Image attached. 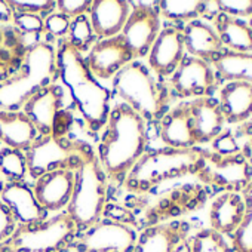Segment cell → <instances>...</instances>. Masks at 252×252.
<instances>
[{"instance_id": "obj_1", "label": "cell", "mask_w": 252, "mask_h": 252, "mask_svg": "<svg viewBox=\"0 0 252 252\" xmlns=\"http://www.w3.org/2000/svg\"><path fill=\"white\" fill-rule=\"evenodd\" d=\"M149 143L146 120L126 104H116L107 117L98 146V160L105 177L123 183L146 153Z\"/></svg>"}, {"instance_id": "obj_2", "label": "cell", "mask_w": 252, "mask_h": 252, "mask_svg": "<svg viewBox=\"0 0 252 252\" xmlns=\"http://www.w3.org/2000/svg\"><path fill=\"white\" fill-rule=\"evenodd\" d=\"M58 77L68 88L89 134L104 129L110 113V91L96 82L80 52L63 40L57 51Z\"/></svg>"}, {"instance_id": "obj_3", "label": "cell", "mask_w": 252, "mask_h": 252, "mask_svg": "<svg viewBox=\"0 0 252 252\" xmlns=\"http://www.w3.org/2000/svg\"><path fill=\"white\" fill-rule=\"evenodd\" d=\"M205 150L159 149L146 152L125 178V187L132 193H147L156 186L190 174H197Z\"/></svg>"}, {"instance_id": "obj_4", "label": "cell", "mask_w": 252, "mask_h": 252, "mask_svg": "<svg viewBox=\"0 0 252 252\" xmlns=\"http://www.w3.org/2000/svg\"><path fill=\"white\" fill-rule=\"evenodd\" d=\"M58 79L57 51L49 43L34 45L21 68L0 83V110L21 111L24 104L39 91Z\"/></svg>"}, {"instance_id": "obj_5", "label": "cell", "mask_w": 252, "mask_h": 252, "mask_svg": "<svg viewBox=\"0 0 252 252\" xmlns=\"http://www.w3.org/2000/svg\"><path fill=\"white\" fill-rule=\"evenodd\" d=\"M113 89L123 104L132 108L146 122L160 120L168 113L169 92L141 61L125 65L113 77Z\"/></svg>"}, {"instance_id": "obj_6", "label": "cell", "mask_w": 252, "mask_h": 252, "mask_svg": "<svg viewBox=\"0 0 252 252\" xmlns=\"http://www.w3.org/2000/svg\"><path fill=\"white\" fill-rule=\"evenodd\" d=\"M74 175V190L67 214L74 221L77 231H83L101 220L107 200V177L92 149Z\"/></svg>"}, {"instance_id": "obj_7", "label": "cell", "mask_w": 252, "mask_h": 252, "mask_svg": "<svg viewBox=\"0 0 252 252\" xmlns=\"http://www.w3.org/2000/svg\"><path fill=\"white\" fill-rule=\"evenodd\" d=\"M76 236L77 227L64 212L37 224L17 225L3 242V252H64Z\"/></svg>"}, {"instance_id": "obj_8", "label": "cell", "mask_w": 252, "mask_h": 252, "mask_svg": "<svg viewBox=\"0 0 252 252\" xmlns=\"http://www.w3.org/2000/svg\"><path fill=\"white\" fill-rule=\"evenodd\" d=\"M89 150L91 147L82 141H71L55 135H37L24 152L27 174L37 180L58 169L76 172Z\"/></svg>"}, {"instance_id": "obj_9", "label": "cell", "mask_w": 252, "mask_h": 252, "mask_svg": "<svg viewBox=\"0 0 252 252\" xmlns=\"http://www.w3.org/2000/svg\"><path fill=\"white\" fill-rule=\"evenodd\" d=\"M137 233L132 227L113 220H99L76 236L70 249L74 252H132Z\"/></svg>"}, {"instance_id": "obj_10", "label": "cell", "mask_w": 252, "mask_h": 252, "mask_svg": "<svg viewBox=\"0 0 252 252\" xmlns=\"http://www.w3.org/2000/svg\"><path fill=\"white\" fill-rule=\"evenodd\" d=\"M197 175L208 184L239 193L252 181V168L240 153L221 156L205 150Z\"/></svg>"}, {"instance_id": "obj_11", "label": "cell", "mask_w": 252, "mask_h": 252, "mask_svg": "<svg viewBox=\"0 0 252 252\" xmlns=\"http://www.w3.org/2000/svg\"><path fill=\"white\" fill-rule=\"evenodd\" d=\"M131 14L120 33L134 58L149 55L160 32V14L158 2H129Z\"/></svg>"}, {"instance_id": "obj_12", "label": "cell", "mask_w": 252, "mask_h": 252, "mask_svg": "<svg viewBox=\"0 0 252 252\" xmlns=\"http://www.w3.org/2000/svg\"><path fill=\"white\" fill-rule=\"evenodd\" d=\"M171 86L180 98L209 96L217 86V74L209 63L189 55L171 76Z\"/></svg>"}, {"instance_id": "obj_13", "label": "cell", "mask_w": 252, "mask_h": 252, "mask_svg": "<svg viewBox=\"0 0 252 252\" xmlns=\"http://www.w3.org/2000/svg\"><path fill=\"white\" fill-rule=\"evenodd\" d=\"M132 61L134 55L120 34L101 39L99 42L94 43L86 58V64L91 73L95 77L104 80L114 77L125 65H128Z\"/></svg>"}, {"instance_id": "obj_14", "label": "cell", "mask_w": 252, "mask_h": 252, "mask_svg": "<svg viewBox=\"0 0 252 252\" xmlns=\"http://www.w3.org/2000/svg\"><path fill=\"white\" fill-rule=\"evenodd\" d=\"M63 88L52 83L34 94L21 108L39 135H55L57 120L63 113Z\"/></svg>"}, {"instance_id": "obj_15", "label": "cell", "mask_w": 252, "mask_h": 252, "mask_svg": "<svg viewBox=\"0 0 252 252\" xmlns=\"http://www.w3.org/2000/svg\"><path fill=\"white\" fill-rule=\"evenodd\" d=\"M186 57L183 30L174 26L162 29L149 51L150 70L159 77L172 76Z\"/></svg>"}, {"instance_id": "obj_16", "label": "cell", "mask_w": 252, "mask_h": 252, "mask_svg": "<svg viewBox=\"0 0 252 252\" xmlns=\"http://www.w3.org/2000/svg\"><path fill=\"white\" fill-rule=\"evenodd\" d=\"M76 175L73 171L58 169L39 177L33 186V193L39 205L46 212H55L68 206L74 190Z\"/></svg>"}, {"instance_id": "obj_17", "label": "cell", "mask_w": 252, "mask_h": 252, "mask_svg": "<svg viewBox=\"0 0 252 252\" xmlns=\"http://www.w3.org/2000/svg\"><path fill=\"white\" fill-rule=\"evenodd\" d=\"M0 200L8 206L18 225L37 224L46 220L48 212L39 205L33 189L29 187L24 181L5 183Z\"/></svg>"}, {"instance_id": "obj_18", "label": "cell", "mask_w": 252, "mask_h": 252, "mask_svg": "<svg viewBox=\"0 0 252 252\" xmlns=\"http://www.w3.org/2000/svg\"><path fill=\"white\" fill-rule=\"evenodd\" d=\"M129 14V2H125V0H95L89 9V21L95 36L108 39L122 33Z\"/></svg>"}, {"instance_id": "obj_19", "label": "cell", "mask_w": 252, "mask_h": 252, "mask_svg": "<svg viewBox=\"0 0 252 252\" xmlns=\"http://www.w3.org/2000/svg\"><path fill=\"white\" fill-rule=\"evenodd\" d=\"M196 144L212 143L224 129V114L220 102L211 96L196 98L189 102Z\"/></svg>"}, {"instance_id": "obj_20", "label": "cell", "mask_w": 252, "mask_h": 252, "mask_svg": "<svg viewBox=\"0 0 252 252\" xmlns=\"http://www.w3.org/2000/svg\"><path fill=\"white\" fill-rule=\"evenodd\" d=\"M190 225L186 221H172L147 227L137 237L132 252H174L187 239Z\"/></svg>"}, {"instance_id": "obj_21", "label": "cell", "mask_w": 252, "mask_h": 252, "mask_svg": "<svg viewBox=\"0 0 252 252\" xmlns=\"http://www.w3.org/2000/svg\"><path fill=\"white\" fill-rule=\"evenodd\" d=\"M160 138L171 149H193L196 138L193 132L189 102L175 105L160 119Z\"/></svg>"}, {"instance_id": "obj_22", "label": "cell", "mask_w": 252, "mask_h": 252, "mask_svg": "<svg viewBox=\"0 0 252 252\" xmlns=\"http://www.w3.org/2000/svg\"><path fill=\"white\" fill-rule=\"evenodd\" d=\"M184 48L190 57L199 58L206 63H212L222 52V42L217 32L200 20L190 21L184 30Z\"/></svg>"}, {"instance_id": "obj_23", "label": "cell", "mask_w": 252, "mask_h": 252, "mask_svg": "<svg viewBox=\"0 0 252 252\" xmlns=\"http://www.w3.org/2000/svg\"><path fill=\"white\" fill-rule=\"evenodd\" d=\"M245 214V200L240 193L224 191L211 205V228L221 236L233 234L240 225Z\"/></svg>"}, {"instance_id": "obj_24", "label": "cell", "mask_w": 252, "mask_h": 252, "mask_svg": "<svg viewBox=\"0 0 252 252\" xmlns=\"http://www.w3.org/2000/svg\"><path fill=\"white\" fill-rule=\"evenodd\" d=\"M37 135L34 126L23 111L0 110V143L8 149L26 152Z\"/></svg>"}, {"instance_id": "obj_25", "label": "cell", "mask_w": 252, "mask_h": 252, "mask_svg": "<svg viewBox=\"0 0 252 252\" xmlns=\"http://www.w3.org/2000/svg\"><path fill=\"white\" fill-rule=\"evenodd\" d=\"M220 107L228 123H240L252 117V85L240 80L224 85L220 91Z\"/></svg>"}, {"instance_id": "obj_26", "label": "cell", "mask_w": 252, "mask_h": 252, "mask_svg": "<svg viewBox=\"0 0 252 252\" xmlns=\"http://www.w3.org/2000/svg\"><path fill=\"white\" fill-rule=\"evenodd\" d=\"M214 23L218 37L228 51L243 54L252 52V32L243 20L225 14H217Z\"/></svg>"}, {"instance_id": "obj_27", "label": "cell", "mask_w": 252, "mask_h": 252, "mask_svg": "<svg viewBox=\"0 0 252 252\" xmlns=\"http://www.w3.org/2000/svg\"><path fill=\"white\" fill-rule=\"evenodd\" d=\"M217 74L228 82L240 80L252 85V52L224 51L212 61Z\"/></svg>"}, {"instance_id": "obj_28", "label": "cell", "mask_w": 252, "mask_h": 252, "mask_svg": "<svg viewBox=\"0 0 252 252\" xmlns=\"http://www.w3.org/2000/svg\"><path fill=\"white\" fill-rule=\"evenodd\" d=\"M211 2L200 0H162L158 2L160 17L169 21H194L200 17H211Z\"/></svg>"}, {"instance_id": "obj_29", "label": "cell", "mask_w": 252, "mask_h": 252, "mask_svg": "<svg viewBox=\"0 0 252 252\" xmlns=\"http://www.w3.org/2000/svg\"><path fill=\"white\" fill-rule=\"evenodd\" d=\"M242 197L245 200V214L240 225L231 234V251L252 252V181L243 189Z\"/></svg>"}, {"instance_id": "obj_30", "label": "cell", "mask_w": 252, "mask_h": 252, "mask_svg": "<svg viewBox=\"0 0 252 252\" xmlns=\"http://www.w3.org/2000/svg\"><path fill=\"white\" fill-rule=\"evenodd\" d=\"M27 175V165L24 153L14 149H2L0 150V177L12 181H23Z\"/></svg>"}, {"instance_id": "obj_31", "label": "cell", "mask_w": 252, "mask_h": 252, "mask_svg": "<svg viewBox=\"0 0 252 252\" xmlns=\"http://www.w3.org/2000/svg\"><path fill=\"white\" fill-rule=\"evenodd\" d=\"M95 40V33L92 30L91 21L86 15H80L77 18H73L68 29V39L67 42L83 55L85 51L91 48V45Z\"/></svg>"}, {"instance_id": "obj_32", "label": "cell", "mask_w": 252, "mask_h": 252, "mask_svg": "<svg viewBox=\"0 0 252 252\" xmlns=\"http://www.w3.org/2000/svg\"><path fill=\"white\" fill-rule=\"evenodd\" d=\"M193 252H233L224 236L212 228H203L197 231L190 242Z\"/></svg>"}, {"instance_id": "obj_33", "label": "cell", "mask_w": 252, "mask_h": 252, "mask_svg": "<svg viewBox=\"0 0 252 252\" xmlns=\"http://www.w3.org/2000/svg\"><path fill=\"white\" fill-rule=\"evenodd\" d=\"M11 8L14 12H21V14H32V15H51L57 9V2L54 0H12L9 2Z\"/></svg>"}, {"instance_id": "obj_34", "label": "cell", "mask_w": 252, "mask_h": 252, "mask_svg": "<svg viewBox=\"0 0 252 252\" xmlns=\"http://www.w3.org/2000/svg\"><path fill=\"white\" fill-rule=\"evenodd\" d=\"M220 14H225L234 18L252 17V0H220L217 2Z\"/></svg>"}, {"instance_id": "obj_35", "label": "cell", "mask_w": 252, "mask_h": 252, "mask_svg": "<svg viewBox=\"0 0 252 252\" xmlns=\"http://www.w3.org/2000/svg\"><path fill=\"white\" fill-rule=\"evenodd\" d=\"M71 20L61 12H52L43 21V30H46L54 37H64L68 34Z\"/></svg>"}, {"instance_id": "obj_36", "label": "cell", "mask_w": 252, "mask_h": 252, "mask_svg": "<svg viewBox=\"0 0 252 252\" xmlns=\"http://www.w3.org/2000/svg\"><path fill=\"white\" fill-rule=\"evenodd\" d=\"M12 21L17 26V29L21 30L23 33H27V34H39V33L43 32V20L39 15L14 12Z\"/></svg>"}, {"instance_id": "obj_37", "label": "cell", "mask_w": 252, "mask_h": 252, "mask_svg": "<svg viewBox=\"0 0 252 252\" xmlns=\"http://www.w3.org/2000/svg\"><path fill=\"white\" fill-rule=\"evenodd\" d=\"M212 149H214V153L221 155V156H231V155L240 153V147L236 138L233 137L231 131H222L217 138H214Z\"/></svg>"}, {"instance_id": "obj_38", "label": "cell", "mask_w": 252, "mask_h": 252, "mask_svg": "<svg viewBox=\"0 0 252 252\" xmlns=\"http://www.w3.org/2000/svg\"><path fill=\"white\" fill-rule=\"evenodd\" d=\"M91 0H60V2H57V8L60 9V12L70 20L86 15V12H89L91 9Z\"/></svg>"}, {"instance_id": "obj_39", "label": "cell", "mask_w": 252, "mask_h": 252, "mask_svg": "<svg viewBox=\"0 0 252 252\" xmlns=\"http://www.w3.org/2000/svg\"><path fill=\"white\" fill-rule=\"evenodd\" d=\"M17 228V221L8 206L0 200V243H3Z\"/></svg>"}, {"instance_id": "obj_40", "label": "cell", "mask_w": 252, "mask_h": 252, "mask_svg": "<svg viewBox=\"0 0 252 252\" xmlns=\"http://www.w3.org/2000/svg\"><path fill=\"white\" fill-rule=\"evenodd\" d=\"M12 18H14V11H12L9 2H5V0H0V23L12 21Z\"/></svg>"}, {"instance_id": "obj_41", "label": "cell", "mask_w": 252, "mask_h": 252, "mask_svg": "<svg viewBox=\"0 0 252 252\" xmlns=\"http://www.w3.org/2000/svg\"><path fill=\"white\" fill-rule=\"evenodd\" d=\"M240 155L246 159V162L249 163V166L252 168V137L251 138H248L246 141H245V144L242 146V149H240Z\"/></svg>"}, {"instance_id": "obj_42", "label": "cell", "mask_w": 252, "mask_h": 252, "mask_svg": "<svg viewBox=\"0 0 252 252\" xmlns=\"http://www.w3.org/2000/svg\"><path fill=\"white\" fill-rule=\"evenodd\" d=\"M174 252H193V251H191L190 242L186 239L184 242H181V243L175 248V251H174Z\"/></svg>"}, {"instance_id": "obj_43", "label": "cell", "mask_w": 252, "mask_h": 252, "mask_svg": "<svg viewBox=\"0 0 252 252\" xmlns=\"http://www.w3.org/2000/svg\"><path fill=\"white\" fill-rule=\"evenodd\" d=\"M3 187H5V180L0 177V194H2V191H3Z\"/></svg>"}, {"instance_id": "obj_44", "label": "cell", "mask_w": 252, "mask_h": 252, "mask_svg": "<svg viewBox=\"0 0 252 252\" xmlns=\"http://www.w3.org/2000/svg\"><path fill=\"white\" fill-rule=\"evenodd\" d=\"M248 26H249V29H251V32H252V17H251V20H249V24H248Z\"/></svg>"}]
</instances>
